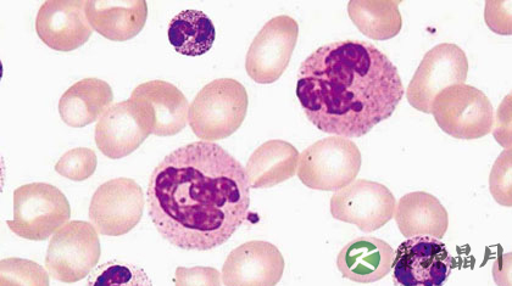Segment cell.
<instances>
[{
    "mask_svg": "<svg viewBox=\"0 0 512 286\" xmlns=\"http://www.w3.org/2000/svg\"><path fill=\"white\" fill-rule=\"evenodd\" d=\"M395 222L406 239L417 235L443 239L448 232L449 215L436 196L414 192L403 196L395 209Z\"/></svg>",
    "mask_w": 512,
    "mask_h": 286,
    "instance_id": "19",
    "label": "cell"
},
{
    "mask_svg": "<svg viewBox=\"0 0 512 286\" xmlns=\"http://www.w3.org/2000/svg\"><path fill=\"white\" fill-rule=\"evenodd\" d=\"M143 189L131 178H115L100 185L89 206V220L97 232L121 237L141 222L144 211Z\"/></svg>",
    "mask_w": 512,
    "mask_h": 286,
    "instance_id": "9",
    "label": "cell"
},
{
    "mask_svg": "<svg viewBox=\"0 0 512 286\" xmlns=\"http://www.w3.org/2000/svg\"><path fill=\"white\" fill-rule=\"evenodd\" d=\"M431 114L448 136L456 139H480L494 130L491 100L469 84H455L434 98Z\"/></svg>",
    "mask_w": 512,
    "mask_h": 286,
    "instance_id": "6",
    "label": "cell"
},
{
    "mask_svg": "<svg viewBox=\"0 0 512 286\" xmlns=\"http://www.w3.org/2000/svg\"><path fill=\"white\" fill-rule=\"evenodd\" d=\"M298 37L299 25L291 16H276L267 21L248 50V76L259 84L280 80L291 63Z\"/></svg>",
    "mask_w": 512,
    "mask_h": 286,
    "instance_id": "12",
    "label": "cell"
},
{
    "mask_svg": "<svg viewBox=\"0 0 512 286\" xmlns=\"http://www.w3.org/2000/svg\"><path fill=\"white\" fill-rule=\"evenodd\" d=\"M168 36L178 54L202 56L213 48L216 30L203 11L185 10L170 21Z\"/></svg>",
    "mask_w": 512,
    "mask_h": 286,
    "instance_id": "23",
    "label": "cell"
},
{
    "mask_svg": "<svg viewBox=\"0 0 512 286\" xmlns=\"http://www.w3.org/2000/svg\"><path fill=\"white\" fill-rule=\"evenodd\" d=\"M147 274L133 266L122 265L118 262H109L100 266L89 278L88 285L92 286H125L149 285Z\"/></svg>",
    "mask_w": 512,
    "mask_h": 286,
    "instance_id": "26",
    "label": "cell"
},
{
    "mask_svg": "<svg viewBox=\"0 0 512 286\" xmlns=\"http://www.w3.org/2000/svg\"><path fill=\"white\" fill-rule=\"evenodd\" d=\"M71 207L61 190L48 183L22 185L14 192L10 231L22 239L43 241L70 221Z\"/></svg>",
    "mask_w": 512,
    "mask_h": 286,
    "instance_id": "5",
    "label": "cell"
},
{
    "mask_svg": "<svg viewBox=\"0 0 512 286\" xmlns=\"http://www.w3.org/2000/svg\"><path fill=\"white\" fill-rule=\"evenodd\" d=\"M130 99L146 116L154 136L172 137L185 130L189 103L174 84L159 80L139 84Z\"/></svg>",
    "mask_w": 512,
    "mask_h": 286,
    "instance_id": "16",
    "label": "cell"
},
{
    "mask_svg": "<svg viewBox=\"0 0 512 286\" xmlns=\"http://www.w3.org/2000/svg\"><path fill=\"white\" fill-rule=\"evenodd\" d=\"M176 285H221L222 277L214 268L196 267L176 269Z\"/></svg>",
    "mask_w": 512,
    "mask_h": 286,
    "instance_id": "28",
    "label": "cell"
},
{
    "mask_svg": "<svg viewBox=\"0 0 512 286\" xmlns=\"http://www.w3.org/2000/svg\"><path fill=\"white\" fill-rule=\"evenodd\" d=\"M36 31L47 47L57 52H72L85 46L93 28L82 0H48L38 10Z\"/></svg>",
    "mask_w": 512,
    "mask_h": 286,
    "instance_id": "13",
    "label": "cell"
},
{
    "mask_svg": "<svg viewBox=\"0 0 512 286\" xmlns=\"http://www.w3.org/2000/svg\"><path fill=\"white\" fill-rule=\"evenodd\" d=\"M110 84L99 78H85L71 86L59 102V114L66 125L82 128L96 122L113 104Z\"/></svg>",
    "mask_w": 512,
    "mask_h": 286,
    "instance_id": "21",
    "label": "cell"
},
{
    "mask_svg": "<svg viewBox=\"0 0 512 286\" xmlns=\"http://www.w3.org/2000/svg\"><path fill=\"white\" fill-rule=\"evenodd\" d=\"M152 132L146 116L131 99L111 105L96 126L97 148L109 159L135 153Z\"/></svg>",
    "mask_w": 512,
    "mask_h": 286,
    "instance_id": "14",
    "label": "cell"
},
{
    "mask_svg": "<svg viewBox=\"0 0 512 286\" xmlns=\"http://www.w3.org/2000/svg\"><path fill=\"white\" fill-rule=\"evenodd\" d=\"M296 94L317 130L352 139L392 117L405 91L397 66L382 50L347 39L326 44L303 61Z\"/></svg>",
    "mask_w": 512,
    "mask_h": 286,
    "instance_id": "2",
    "label": "cell"
},
{
    "mask_svg": "<svg viewBox=\"0 0 512 286\" xmlns=\"http://www.w3.org/2000/svg\"><path fill=\"white\" fill-rule=\"evenodd\" d=\"M250 207L246 168L213 142L172 151L150 177L149 217L178 249L210 251L230 240Z\"/></svg>",
    "mask_w": 512,
    "mask_h": 286,
    "instance_id": "1",
    "label": "cell"
},
{
    "mask_svg": "<svg viewBox=\"0 0 512 286\" xmlns=\"http://www.w3.org/2000/svg\"><path fill=\"white\" fill-rule=\"evenodd\" d=\"M86 15L94 31L114 42H126L142 32L148 19V4L144 0L114 2L88 0Z\"/></svg>",
    "mask_w": 512,
    "mask_h": 286,
    "instance_id": "18",
    "label": "cell"
},
{
    "mask_svg": "<svg viewBox=\"0 0 512 286\" xmlns=\"http://www.w3.org/2000/svg\"><path fill=\"white\" fill-rule=\"evenodd\" d=\"M494 136L500 145L511 149V94L505 98L502 106H499L497 123H494Z\"/></svg>",
    "mask_w": 512,
    "mask_h": 286,
    "instance_id": "30",
    "label": "cell"
},
{
    "mask_svg": "<svg viewBox=\"0 0 512 286\" xmlns=\"http://www.w3.org/2000/svg\"><path fill=\"white\" fill-rule=\"evenodd\" d=\"M299 151L285 140L274 139L260 145L246 167L250 189H266L297 175Z\"/></svg>",
    "mask_w": 512,
    "mask_h": 286,
    "instance_id": "20",
    "label": "cell"
},
{
    "mask_svg": "<svg viewBox=\"0 0 512 286\" xmlns=\"http://www.w3.org/2000/svg\"><path fill=\"white\" fill-rule=\"evenodd\" d=\"M454 259L442 239L430 235L408 238L395 251L392 265L395 285L439 286L453 272Z\"/></svg>",
    "mask_w": 512,
    "mask_h": 286,
    "instance_id": "11",
    "label": "cell"
},
{
    "mask_svg": "<svg viewBox=\"0 0 512 286\" xmlns=\"http://www.w3.org/2000/svg\"><path fill=\"white\" fill-rule=\"evenodd\" d=\"M399 4L393 0H352L348 14L364 36L374 41H388L397 37L403 28Z\"/></svg>",
    "mask_w": 512,
    "mask_h": 286,
    "instance_id": "22",
    "label": "cell"
},
{
    "mask_svg": "<svg viewBox=\"0 0 512 286\" xmlns=\"http://www.w3.org/2000/svg\"><path fill=\"white\" fill-rule=\"evenodd\" d=\"M42 266L29 260L7 259L0 263V285H49V276Z\"/></svg>",
    "mask_w": 512,
    "mask_h": 286,
    "instance_id": "24",
    "label": "cell"
},
{
    "mask_svg": "<svg viewBox=\"0 0 512 286\" xmlns=\"http://www.w3.org/2000/svg\"><path fill=\"white\" fill-rule=\"evenodd\" d=\"M486 22L495 33L511 36V2H487Z\"/></svg>",
    "mask_w": 512,
    "mask_h": 286,
    "instance_id": "29",
    "label": "cell"
},
{
    "mask_svg": "<svg viewBox=\"0 0 512 286\" xmlns=\"http://www.w3.org/2000/svg\"><path fill=\"white\" fill-rule=\"evenodd\" d=\"M97 165V155L92 149L76 148L61 156L55 171L70 181L83 182L94 175Z\"/></svg>",
    "mask_w": 512,
    "mask_h": 286,
    "instance_id": "25",
    "label": "cell"
},
{
    "mask_svg": "<svg viewBox=\"0 0 512 286\" xmlns=\"http://www.w3.org/2000/svg\"><path fill=\"white\" fill-rule=\"evenodd\" d=\"M363 165L358 145L332 136L310 145L299 155L297 175L310 189L338 192L358 177Z\"/></svg>",
    "mask_w": 512,
    "mask_h": 286,
    "instance_id": "4",
    "label": "cell"
},
{
    "mask_svg": "<svg viewBox=\"0 0 512 286\" xmlns=\"http://www.w3.org/2000/svg\"><path fill=\"white\" fill-rule=\"evenodd\" d=\"M394 256L395 251L386 241L360 237L339 252L337 268L350 282L372 284L391 273Z\"/></svg>",
    "mask_w": 512,
    "mask_h": 286,
    "instance_id": "17",
    "label": "cell"
},
{
    "mask_svg": "<svg viewBox=\"0 0 512 286\" xmlns=\"http://www.w3.org/2000/svg\"><path fill=\"white\" fill-rule=\"evenodd\" d=\"M397 200L386 185L355 179L331 198V215L339 222L354 224L371 233L393 220Z\"/></svg>",
    "mask_w": 512,
    "mask_h": 286,
    "instance_id": "10",
    "label": "cell"
},
{
    "mask_svg": "<svg viewBox=\"0 0 512 286\" xmlns=\"http://www.w3.org/2000/svg\"><path fill=\"white\" fill-rule=\"evenodd\" d=\"M489 189L499 205L512 206V151L500 154L489 177Z\"/></svg>",
    "mask_w": 512,
    "mask_h": 286,
    "instance_id": "27",
    "label": "cell"
},
{
    "mask_svg": "<svg viewBox=\"0 0 512 286\" xmlns=\"http://www.w3.org/2000/svg\"><path fill=\"white\" fill-rule=\"evenodd\" d=\"M248 93L241 82L220 78L204 86L189 104L188 123L204 142L231 137L246 120Z\"/></svg>",
    "mask_w": 512,
    "mask_h": 286,
    "instance_id": "3",
    "label": "cell"
},
{
    "mask_svg": "<svg viewBox=\"0 0 512 286\" xmlns=\"http://www.w3.org/2000/svg\"><path fill=\"white\" fill-rule=\"evenodd\" d=\"M469 75V59L453 43H442L428 50L411 80L406 98L414 109L430 115L434 98L443 89L464 84Z\"/></svg>",
    "mask_w": 512,
    "mask_h": 286,
    "instance_id": "8",
    "label": "cell"
},
{
    "mask_svg": "<svg viewBox=\"0 0 512 286\" xmlns=\"http://www.w3.org/2000/svg\"><path fill=\"white\" fill-rule=\"evenodd\" d=\"M281 251L267 241H248L228 255L222 268L227 286H275L285 273Z\"/></svg>",
    "mask_w": 512,
    "mask_h": 286,
    "instance_id": "15",
    "label": "cell"
},
{
    "mask_svg": "<svg viewBox=\"0 0 512 286\" xmlns=\"http://www.w3.org/2000/svg\"><path fill=\"white\" fill-rule=\"evenodd\" d=\"M92 223L72 221L50 240L46 268L58 282L71 284L85 279L98 265L102 248Z\"/></svg>",
    "mask_w": 512,
    "mask_h": 286,
    "instance_id": "7",
    "label": "cell"
}]
</instances>
